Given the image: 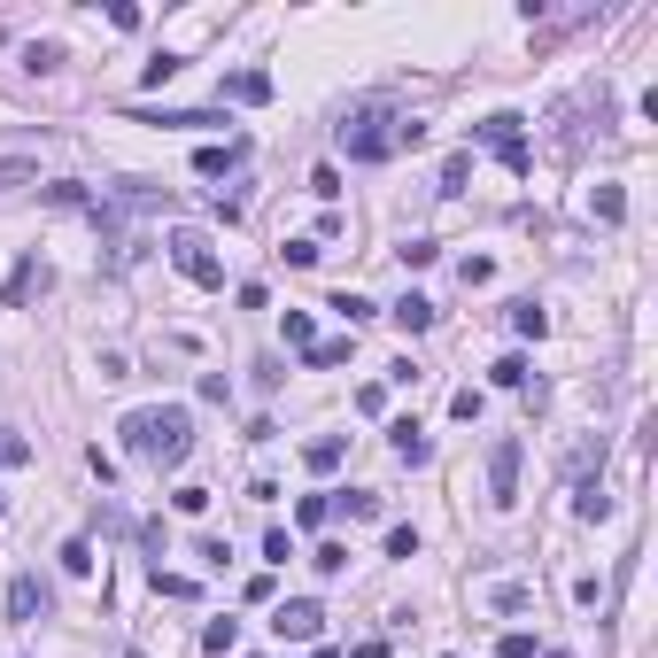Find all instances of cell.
<instances>
[{
  "instance_id": "obj_1",
  "label": "cell",
  "mask_w": 658,
  "mask_h": 658,
  "mask_svg": "<svg viewBox=\"0 0 658 658\" xmlns=\"http://www.w3.org/2000/svg\"><path fill=\"white\" fill-rule=\"evenodd\" d=\"M124 449L155 465V473H171L186 465V449H194V419H186V403H155V411H132L124 419Z\"/></svg>"
},
{
  "instance_id": "obj_2",
  "label": "cell",
  "mask_w": 658,
  "mask_h": 658,
  "mask_svg": "<svg viewBox=\"0 0 658 658\" xmlns=\"http://www.w3.org/2000/svg\"><path fill=\"white\" fill-rule=\"evenodd\" d=\"M395 124L403 117H388V109H357V117L341 124V148L357 155V163H380V155H395Z\"/></svg>"
},
{
  "instance_id": "obj_3",
  "label": "cell",
  "mask_w": 658,
  "mask_h": 658,
  "mask_svg": "<svg viewBox=\"0 0 658 658\" xmlns=\"http://www.w3.org/2000/svg\"><path fill=\"white\" fill-rule=\"evenodd\" d=\"M473 140H480L488 155H496L504 171H527V163H535V148H527V132H519V117H511V109L480 117V124H473Z\"/></svg>"
},
{
  "instance_id": "obj_4",
  "label": "cell",
  "mask_w": 658,
  "mask_h": 658,
  "mask_svg": "<svg viewBox=\"0 0 658 658\" xmlns=\"http://www.w3.org/2000/svg\"><path fill=\"white\" fill-rule=\"evenodd\" d=\"M171 264H179L194 287H225V256H217L210 233H194V225H179V233H171Z\"/></svg>"
},
{
  "instance_id": "obj_5",
  "label": "cell",
  "mask_w": 658,
  "mask_h": 658,
  "mask_svg": "<svg viewBox=\"0 0 658 658\" xmlns=\"http://www.w3.org/2000/svg\"><path fill=\"white\" fill-rule=\"evenodd\" d=\"M318 628H326V612H318L310 597H287L279 612H271V635H279V643H318Z\"/></svg>"
},
{
  "instance_id": "obj_6",
  "label": "cell",
  "mask_w": 658,
  "mask_h": 658,
  "mask_svg": "<svg viewBox=\"0 0 658 658\" xmlns=\"http://www.w3.org/2000/svg\"><path fill=\"white\" fill-rule=\"evenodd\" d=\"M488 504H519V442H496L488 449Z\"/></svg>"
},
{
  "instance_id": "obj_7",
  "label": "cell",
  "mask_w": 658,
  "mask_h": 658,
  "mask_svg": "<svg viewBox=\"0 0 658 658\" xmlns=\"http://www.w3.org/2000/svg\"><path fill=\"white\" fill-rule=\"evenodd\" d=\"M132 124H163V132H217L225 109H132Z\"/></svg>"
},
{
  "instance_id": "obj_8",
  "label": "cell",
  "mask_w": 658,
  "mask_h": 658,
  "mask_svg": "<svg viewBox=\"0 0 658 658\" xmlns=\"http://www.w3.org/2000/svg\"><path fill=\"white\" fill-rule=\"evenodd\" d=\"M39 287H47V264H39V256H24V264L8 271V287H0V302L16 310V302H31V295H39Z\"/></svg>"
},
{
  "instance_id": "obj_9",
  "label": "cell",
  "mask_w": 658,
  "mask_h": 658,
  "mask_svg": "<svg viewBox=\"0 0 658 658\" xmlns=\"http://www.w3.org/2000/svg\"><path fill=\"white\" fill-rule=\"evenodd\" d=\"M388 442H395V457H403V465H426V457H434V442H426V426H419V419H395V426H388Z\"/></svg>"
},
{
  "instance_id": "obj_10",
  "label": "cell",
  "mask_w": 658,
  "mask_h": 658,
  "mask_svg": "<svg viewBox=\"0 0 658 658\" xmlns=\"http://www.w3.org/2000/svg\"><path fill=\"white\" fill-rule=\"evenodd\" d=\"M39 612H47V589H39L31 573H16V581H8V620H39Z\"/></svg>"
},
{
  "instance_id": "obj_11",
  "label": "cell",
  "mask_w": 658,
  "mask_h": 658,
  "mask_svg": "<svg viewBox=\"0 0 658 658\" xmlns=\"http://www.w3.org/2000/svg\"><path fill=\"white\" fill-rule=\"evenodd\" d=\"M225 101L256 109V101H271V78H264V70H233V78H225Z\"/></svg>"
},
{
  "instance_id": "obj_12",
  "label": "cell",
  "mask_w": 658,
  "mask_h": 658,
  "mask_svg": "<svg viewBox=\"0 0 658 658\" xmlns=\"http://www.w3.org/2000/svg\"><path fill=\"white\" fill-rule=\"evenodd\" d=\"M240 155H248V140H225V148H202V155H194V171H202V179H225Z\"/></svg>"
},
{
  "instance_id": "obj_13",
  "label": "cell",
  "mask_w": 658,
  "mask_h": 658,
  "mask_svg": "<svg viewBox=\"0 0 658 658\" xmlns=\"http://www.w3.org/2000/svg\"><path fill=\"white\" fill-rule=\"evenodd\" d=\"M39 194H47L55 210H101V194H86L78 179H55V186H39Z\"/></svg>"
},
{
  "instance_id": "obj_14",
  "label": "cell",
  "mask_w": 658,
  "mask_h": 658,
  "mask_svg": "<svg viewBox=\"0 0 658 658\" xmlns=\"http://www.w3.org/2000/svg\"><path fill=\"white\" fill-rule=\"evenodd\" d=\"M573 519H612V496H604V480H581V488H573Z\"/></svg>"
},
{
  "instance_id": "obj_15",
  "label": "cell",
  "mask_w": 658,
  "mask_h": 658,
  "mask_svg": "<svg viewBox=\"0 0 658 658\" xmlns=\"http://www.w3.org/2000/svg\"><path fill=\"white\" fill-rule=\"evenodd\" d=\"M388 318H395L403 333H426V326H434V302H426V295H403V302L388 310Z\"/></svg>"
},
{
  "instance_id": "obj_16",
  "label": "cell",
  "mask_w": 658,
  "mask_h": 658,
  "mask_svg": "<svg viewBox=\"0 0 658 658\" xmlns=\"http://www.w3.org/2000/svg\"><path fill=\"white\" fill-rule=\"evenodd\" d=\"M333 511H349V519H380V496L372 488H341V496H326Z\"/></svg>"
},
{
  "instance_id": "obj_17",
  "label": "cell",
  "mask_w": 658,
  "mask_h": 658,
  "mask_svg": "<svg viewBox=\"0 0 658 658\" xmlns=\"http://www.w3.org/2000/svg\"><path fill=\"white\" fill-rule=\"evenodd\" d=\"M349 349H357V333H341V341H310L302 357H310L318 372H326V364H349Z\"/></svg>"
},
{
  "instance_id": "obj_18",
  "label": "cell",
  "mask_w": 658,
  "mask_h": 658,
  "mask_svg": "<svg viewBox=\"0 0 658 658\" xmlns=\"http://www.w3.org/2000/svg\"><path fill=\"white\" fill-rule=\"evenodd\" d=\"M0 186H39V155H0Z\"/></svg>"
},
{
  "instance_id": "obj_19",
  "label": "cell",
  "mask_w": 658,
  "mask_h": 658,
  "mask_svg": "<svg viewBox=\"0 0 658 658\" xmlns=\"http://www.w3.org/2000/svg\"><path fill=\"white\" fill-rule=\"evenodd\" d=\"M511 333H527V341H542V333H550V318H542V302H511Z\"/></svg>"
},
{
  "instance_id": "obj_20",
  "label": "cell",
  "mask_w": 658,
  "mask_h": 658,
  "mask_svg": "<svg viewBox=\"0 0 658 658\" xmlns=\"http://www.w3.org/2000/svg\"><path fill=\"white\" fill-rule=\"evenodd\" d=\"M233 643H240V620H210V628H202V651L210 658H225Z\"/></svg>"
},
{
  "instance_id": "obj_21",
  "label": "cell",
  "mask_w": 658,
  "mask_h": 658,
  "mask_svg": "<svg viewBox=\"0 0 658 658\" xmlns=\"http://www.w3.org/2000/svg\"><path fill=\"white\" fill-rule=\"evenodd\" d=\"M16 465H31V442L16 426H0V473H16Z\"/></svg>"
},
{
  "instance_id": "obj_22",
  "label": "cell",
  "mask_w": 658,
  "mask_h": 658,
  "mask_svg": "<svg viewBox=\"0 0 658 658\" xmlns=\"http://www.w3.org/2000/svg\"><path fill=\"white\" fill-rule=\"evenodd\" d=\"M589 210H597L604 225H620V217H628V194H620V186H597V194H589Z\"/></svg>"
},
{
  "instance_id": "obj_23",
  "label": "cell",
  "mask_w": 658,
  "mask_h": 658,
  "mask_svg": "<svg viewBox=\"0 0 658 658\" xmlns=\"http://www.w3.org/2000/svg\"><path fill=\"white\" fill-rule=\"evenodd\" d=\"M333 310H341V318H349V333L364 326V318H380V302H364V295H349V287H341V295H333Z\"/></svg>"
},
{
  "instance_id": "obj_24",
  "label": "cell",
  "mask_w": 658,
  "mask_h": 658,
  "mask_svg": "<svg viewBox=\"0 0 658 658\" xmlns=\"http://www.w3.org/2000/svg\"><path fill=\"white\" fill-rule=\"evenodd\" d=\"M302 465H310V473H333V465H341V434H326V442H310V449H302Z\"/></svg>"
},
{
  "instance_id": "obj_25",
  "label": "cell",
  "mask_w": 658,
  "mask_h": 658,
  "mask_svg": "<svg viewBox=\"0 0 658 658\" xmlns=\"http://www.w3.org/2000/svg\"><path fill=\"white\" fill-rule=\"evenodd\" d=\"M62 573H93V542H86V535L62 542Z\"/></svg>"
},
{
  "instance_id": "obj_26",
  "label": "cell",
  "mask_w": 658,
  "mask_h": 658,
  "mask_svg": "<svg viewBox=\"0 0 658 658\" xmlns=\"http://www.w3.org/2000/svg\"><path fill=\"white\" fill-rule=\"evenodd\" d=\"M395 256H403V271H419V264H434V256H442V248H434V240H403V248H395Z\"/></svg>"
},
{
  "instance_id": "obj_27",
  "label": "cell",
  "mask_w": 658,
  "mask_h": 658,
  "mask_svg": "<svg viewBox=\"0 0 658 658\" xmlns=\"http://www.w3.org/2000/svg\"><path fill=\"white\" fill-rule=\"evenodd\" d=\"M573 604H581V612H604V581H597V573H581V581H573Z\"/></svg>"
},
{
  "instance_id": "obj_28",
  "label": "cell",
  "mask_w": 658,
  "mask_h": 658,
  "mask_svg": "<svg viewBox=\"0 0 658 658\" xmlns=\"http://www.w3.org/2000/svg\"><path fill=\"white\" fill-rule=\"evenodd\" d=\"M155 597H179V604H186V597H194V581H186V573H163V566H155Z\"/></svg>"
},
{
  "instance_id": "obj_29",
  "label": "cell",
  "mask_w": 658,
  "mask_h": 658,
  "mask_svg": "<svg viewBox=\"0 0 658 658\" xmlns=\"http://www.w3.org/2000/svg\"><path fill=\"white\" fill-rule=\"evenodd\" d=\"M496 388H527V357H496Z\"/></svg>"
},
{
  "instance_id": "obj_30",
  "label": "cell",
  "mask_w": 658,
  "mask_h": 658,
  "mask_svg": "<svg viewBox=\"0 0 658 658\" xmlns=\"http://www.w3.org/2000/svg\"><path fill=\"white\" fill-rule=\"evenodd\" d=\"M24 62H31V70H55V62H62V47H55V39H31V47H24Z\"/></svg>"
},
{
  "instance_id": "obj_31",
  "label": "cell",
  "mask_w": 658,
  "mask_h": 658,
  "mask_svg": "<svg viewBox=\"0 0 658 658\" xmlns=\"http://www.w3.org/2000/svg\"><path fill=\"white\" fill-rule=\"evenodd\" d=\"M310 194H318V202H333V194H341V171H333V163H318V171H310Z\"/></svg>"
},
{
  "instance_id": "obj_32",
  "label": "cell",
  "mask_w": 658,
  "mask_h": 658,
  "mask_svg": "<svg viewBox=\"0 0 658 658\" xmlns=\"http://www.w3.org/2000/svg\"><path fill=\"white\" fill-rule=\"evenodd\" d=\"M264 558H271V566H287V558H295V542H287V527H271V535H264Z\"/></svg>"
},
{
  "instance_id": "obj_33",
  "label": "cell",
  "mask_w": 658,
  "mask_h": 658,
  "mask_svg": "<svg viewBox=\"0 0 658 658\" xmlns=\"http://www.w3.org/2000/svg\"><path fill=\"white\" fill-rule=\"evenodd\" d=\"M295 519H302V527H326V519H333V504H326V496H302V511H295Z\"/></svg>"
},
{
  "instance_id": "obj_34",
  "label": "cell",
  "mask_w": 658,
  "mask_h": 658,
  "mask_svg": "<svg viewBox=\"0 0 658 658\" xmlns=\"http://www.w3.org/2000/svg\"><path fill=\"white\" fill-rule=\"evenodd\" d=\"M310 566H318V573H341V566H349V550H341V542H318V558H310Z\"/></svg>"
},
{
  "instance_id": "obj_35",
  "label": "cell",
  "mask_w": 658,
  "mask_h": 658,
  "mask_svg": "<svg viewBox=\"0 0 658 658\" xmlns=\"http://www.w3.org/2000/svg\"><path fill=\"white\" fill-rule=\"evenodd\" d=\"M179 70H186L179 55H155V62H148V86H171V78H179Z\"/></svg>"
},
{
  "instance_id": "obj_36",
  "label": "cell",
  "mask_w": 658,
  "mask_h": 658,
  "mask_svg": "<svg viewBox=\"0 0 658 658\" xmlns=\"http://www.w3.org/2000/svg\"><path fill=\"white\" fill-rule=\"evenodd\" d=\"M101 380H132V357H124V349H101Z\"/></svg>"
},
{
  "instance_id": "obj_37",
  "label": "cell",
  "mask_w": 658,
  "mask_h": 658,
  "mask_svg": "<svg viewBox=\"0 0 658 658\" xmlns=\"http://www.w3.org/2000/svg\"><path fill=\"white\" fill-rule=\"evenodd\" d=\"M388 558H419V535H411V527H388Z\"/></svg>"
},
{
  "instance_id": "obj_38",
  "label": "cell",
  "mask_w": 658,
  "mask_h": 658,
  "mask_svg": "<svg viewBox=\"0 0 658 658\" xmlns=\"http://www.w3.org/2000/svg\"><path fill=\"white\" fill-rule=\"evenodd\" d=\"M496 658H535V635H519V628H511L504 643H496Z\"/></svg>"
},
{
  "instance_id": "obj_39",
  "label": "cell",
  "mask_w": 658,
  "mask_h": 658,
  "mask_svg": "<svg viewBox=\"0 0 658 658\" xmlns=\"http://www.w3.org/2000/svg\"><path fill=\"white\" fill-rule=\"evenodd\" d=\"M542 658H573V651H542Z\"/></svg>"
},
{
  "instance_id": "obj_40",
  "label": "cell",
  "mask_w": 658,
  "mask_h": 658,
  "mask_svg": "<svg viewBox=\"0 0 658 658\" xmlns=\"http://www.w3.org/2000/svg\"><path fill=\"white\" fill-rule=\"evenodd\" d=\"M310 658H333V651H310Z\"/></svg>"
},
{
  "instance_id": "obj_41",
  "label": "cell",
  "mask_w": 658,
  "mask_h": 658,
  "mask_svg": "<svg viewBox=\"0 0 658 658\" xmlns=\"http://www.w3.org/2000/svg\"><path fill=\"white\" fill-rule=\"evenodd\" d=\"M0 511H8V504H0Z\"/></svg>"
}]
</instances>
